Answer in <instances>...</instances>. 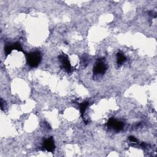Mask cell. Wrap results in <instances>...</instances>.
I'll list each match as a JSON object with an SVG mask.
<instances>
[{"label":"cell","instance_id":"1","mask_svg":"<svg viewBox=\"0 0 157 157\" xmlns=\"http://www.w3.org/2000/svg\"><path fill=\"white\" fill-rule=\"evenodd\" d=\"M28 64L31 67H37L41 61L42 55L40 52L35 51L26 55Z\"/></svg>","mask_w":157,"mask_h":157},{"label":"cell","instance_id":"2","mask_svg":"<svg viewBox=\"0 0 157 157\" xmlns=\"http://www.w3.org/2000/svg\"><path fill=\"white\" fill-rule=\"evenodd\" d=\"M107 66L103 58L97 59L94 66L93 67V72L94 75H103L107 71Z\"/></svg>","mask_w":157,"mask_h":157},{"label":"cell","instance_id":"3","mask_svg":"<svg viewBox=\"0 0 157 157\" xmlns=\"http://www.w3.org/2000/svg\"><path fill=\"white\" fill-rule=\"evenodd\" d=\"M58 58L61 63V67L67 72H71L72 71V67L70 64L68 56L65 53H63L58 56Z\"/></svg>","mask_w":157,"mask_h":157},{"label":"cell","instance_id":"4","mask_svg":"<svg viewBox=\"0 0 157 157\" xmlns=\"http://www.w3.org/2000/svg\"><path fill=\"white\" fill-rule=\"evenodd\" d=\"M107 126L109 128H113L115 131L118 132L123 129L124 127V123L123 121L117 120L114 118L112 117L107 122Z\"/></svg>","mask_w":157,"mask_h":157},{"label":"cell","instance_id":"5","mask_svg":"<svg viewBox=\"0 0 157 157\" xmlns=\"http://www.w3.org/2000/svg\"><path fill=\"white\" fill-rule=\"evenodd\" d=\"M42 147L48 152H53L55 149V145L53 137H50L45 139L42 144Z\"/></svg>","mask_w":157,"mask_h":157},{"label":"cell","instance_id":"6","mask_svg":"<svg viewBox=\"0 0 157 157\" xmlns=\"http://www.w3.org/2000/svg\"><path fill=\"white\" fill-rule=\"evenodd\" d=\"M126 60V58L122 53L118 52L117 53V64L118 66H121Z\"/></svg>","mask_w":157,"mask_h":157},{"label":"cell","instance_id":"7","mask_svg":"<svg viewBox=\"0 0 157 157\" xmlns=\"http://www.w3.org/2000/svg\"><path fill=\"white\" fill-rule=\"evenodd\" d=\"M88 105H89V102L86 101L82 102L80 104V114L82 117H83V114L85 112L86 109L88 107Z\"/></svg>","mask_w":157,"mask_h":157},{"label":"cell","instance_id":"8","mask_svg":"<svg viewBox=\"0 0 157 157\" xmlns=\"http://www.w3.org/2000/svg\"><path fill=\"white\" fill-rule=\"evenodd\" d=\"M13 50V45H7L5 47H4V53L6 54V56L9 55L12 51Z\"/></svg>","mask_w":157,"mask_h":157},{"label":"cell","instance_id":"9","mask_svg":"<svg viewBox=\"0 0 157 157\" xmlns=\"http://www.w3.org/2000/svg\"><path fill=\"white\" fill-rule=\"evenodd\" d=\"M12 45H13V50H16L19 52H23V48H22L20 43H19L18 42H16L13 43Z\"/></svg>","mask_w":157,"mask_h":157},{"label":"cell","instance_id":"10","mask_svg":"<svg viewBox=\"0 0 157 157\" xmlns=\"http://www.w3.org/2000/svg\"><path fill=\"white\" fill-rule=\"evenodd\" d=\"M129 140L131 142H136V143H137V142H138V140H137L136 137H134V136H131L129 137Z\"/></svg>","mask_w":157,"mask_h":157}]
</instances>
